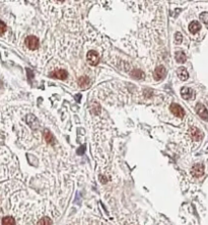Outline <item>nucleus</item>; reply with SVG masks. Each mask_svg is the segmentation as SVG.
Returning <instances> with one entry per match:
<instances>
[{
    "mask_svg": "<svg viewBox=\"0 0 208 225\" xmlns=\"http://www.w3.org/2000/svg\"><path fill=\"white\" fill-rule=\"evenodd\" d=\"M196 112H197L198 116L201 119H203L204 121H208V112L206 108L202 103H197V106H196Z\"/></svg>",
    "mask_w": 208,
    "mask_h": 225,
    "instance_id": "obj_5",
    "label": "nucleus"
},
{
    "mask_svg": "<svg viewBox=\"0 0 208 225\" xmlns=\"http://www.w3.org/2000/svg\"><path fill=\"white\" fill-rule=\"evenodd\" d=\"M52 224H53V221L49 217H43L41 220H39V222H38V225H52Z\"/></svg>",
    "mask_w": 208,
    "mask_h": 225,
    "instance_id": "obj_15",
    "label": "nucleus"
},
{
    "mask_svg": "<svg viewBox=\"0 0 208 225\" xmlns=\"http://www.w3.org/2000/svg\"><path fill=\"white\" fill-rule=\"evenodd\" d=\"M167 75V70L163 66H158V67L155 68V70L154 71V77L155 80H161L166 77Z\"/></svg>",
    "mask_w": 208,
    "mask_h": 225,
    "instance_id": "obj_4",
    "label": "nucleus"
},
{
    "mask_svg": "<svg viewBox=\"0 0 208 225\" xmlns=\"http://www.w3.org/2000/svg\"><path fill=\"white\" fill-rule=\"evenodd\" d=\"M170 109L175 116H177L179 118H183L185 116V111L184 109L182 108L180 105H177V103H172L171 106H170Z\"/></svg>",
    "mask_w": 208,
    "mask_h": 225,
    "instance_id": "obj_3",
    "label": "nucleus"
},
{
    "mask_svg": "<svg viewBox=\"0 0 208 225\" xmlns=\"http://www.w3.org/2000/svg\"><path fill=\"white\" fill-rule=\"evenodd\" d=\"M88 83H89V80L87 79V77H85V76L80 77V78L78 79V84L80 86H82V87H84V86H87Z\"/></svg>",
    "mask_w": 208,
    "mask_h": 225,
    "instance_id": "obj_17",
    "label": "nucleus"
},
{
    "mask_svg": "<svg viewBox=\"0 0 208 225\" xmlns=\"http://www.w3.org/2000/svg\"><path fill=\"white\" fill-rule=\"evenodd\" d=\"M182 40H183V37H182L181 33H176L175 34V41L177 44H180V43L182 42Z\"/></svg>",
    "mask_w": 208,
    "mask_h": 225,
    "instance_id": "obj_19",
    "label": "nucleus"
},
{
    "mask_svg": "<svg viewBox=\"0 0 208 225\" xmlns=\"http://www.w3.org/2000/svg\"><path fill=\"white\" fill-rule=\"evenodd\" d=\"M200 28H201V24L198 21H192L189 24V31L191 34H196L197 31H199Z\"/></svg>",
    "mask_w": 208,
    "mask_h": 225,
    "instance_id": "obj_11",
    "label": "nucleus"
},
{
    "mask_svg": "<svg viewBox=\"0 0 208 225\" xmlns=\"http://www.w3.org/2000/svg\"><path fill=\"white\" fill-rule=\"evenodd\" d=\"M51 76L55 77V78H57V79L64 80V79L67 78L68 73H67V71L64 70V69H57V70H55L53 73H51Z\"/></svg>",
    "mask_w": 208,
    "mask_h": 225,
    "instance_id": "obj_8",
    "label": "nucleus"
},
{
    "mask_svg": "<svg viewBox=\"0 0 208 225\" xmlns=\"http://www.w3.org/2000/svg\"><path fill=\"white\" fill-rule=\"evenodd\" d=\"M189 134L194 141H200L202 138H203V134H202V132L199 129L195 128V127H191V128H190Z\"/></svg>",
    "mask_w": 208,
    "mask_h": 225,
    "instance_id": "obj_6",
    "label": "nucleus"
},
{
    "mask_svg": "<svg viewBox=\"0 0 208 225\" xmlns=\"http://www.w3.org/2000/svg\"><path fill=\"white\" fill-rule=\"evenodd\" d=\"M6 31V24L3 21H0V34H4V31Z\"/></svg>",
    "mask_w": 208,
    "mask_h": 225,
    "instance_id": "obj_20",
    "label": "nucleus"
},
{
    "mask_svg": "<svg viewBox=\"0 0 208 225\" xmlns=\"http://www.w3.org/2000/svg\"><path fill=\"white\" fill-rule=\"evenodd\" d=\"M131 76L135 77V78H137V79H142L144 77V73L141 70H133L131 73Z\"/></svg>",
    "mask_w": 208,
    "mask_h": 225,
    "instance_id": "obj_16",
    "label": "nucleus"
},
{
    "mask_svg": "<svg viewBox=\"0 0 208 225\" xmlns=\"http://www.w3.org/2000/svg\"><path fill=\"white\" fill-rule=\"evenodd\" d=\"M25 45H27L28 48L31 49V50H37L40 45L39 39L35 36H28L27 39H25Z\"/></svg>",
    "mask_w": 208,
    "mask_h": 225,
    "instance_id": "obj_1",
    "label": "nucleus"
},
{
    "mask_svg": "<svg viewBox=\"0 0 208 225\" xmlns=\"http://www.w3.org/2000/svg\"><path fill=\"white\" fill-rule=\"evenodd\" d=\"M2 225H15V221L11 216H6L2 219Z\"/></svg>",
    "mask_w": 208,
    "mask_h": 225,
    "instance_id": "obj_14",
    "label": "nucleus"
},
{
    "mask_svg": "<svg viewBox=\"0 0 208 225\" xmlns=\"http://www.w3.org/2000/svg\"><path fill=\"white\" fill-rule=\"evenodd\" d=\"M86 59H87V62L91 66H96L97 65V63L100 62L99 54H97L96 51H92V50L89 51L87 53V55H86Z\"/></svg>",
    "mask_w": 208,
    "mask_h": 225,
    "instance_id": "obj_2",
    "label": "nucleus"
},
{
    "mask_svg": "<svg viewBox=\"0 0 208 225\" xmlns=\"http://www.w3.org/2000/svg\"><path fill=\"white\" fill-rule=\"evenodd\" d=\"M176 61H177L178 63H184L185 61H186V55H185L183 52H177L176 53Z\"/></svg>",
    "mask_w": 208,
    "mask_h": 225,
    "instance_id": "obj_13",
    "label": "nucleus"
},
{
    "mask_svg": "<svg viewBox=\"0 0 208 225\" xmlns=\"http://www.w3.org/2000/svg\"><path fill=\"white\" fill-rule=\"evenodd\" d=\"M44 137H45V140L47 141V143L49 144H54L55 143V139L53 137V135L49 130H45L44 131Z\"/></svg>",
    "mask_w": 208,
    "mask_h": 225,
    "instance_id": "obj_12",
    "label": "nucleus"
},
{
    "mask_svg": "<svg viewBox=\"0 0 208 225\" xmlns=\"http://www.w3.org/2000/svg\"><path fill=\"white\" fill-rule=\"evenodd\" d=\"M191 174H192L193 177H196V178H199V177H201V175H203V174H204L203 165L200 163L195 164L191 169Z\"/></svg>",
    "mask_w": 208,
    "mask_h": 225,
    "instance_id": "obj_7",
    "label": "nucleus"
},
{
    "mask_svg": "<svg viewBox=\"0 0 208 225\" xmlns=\"http://www.w3.org/2000/svg\"><path fill=\"white\" fill-rule=\"evenodd\" d=\"M200 19L201 21H203L204 24H208V12H203L200 14Z\"/></svg>",
    "mask_w": 208,
    "mask_h": 225,
    "instance_id": "obj_18",
    "label": "nucleus"
},
{
    "mask_svg": "<svg viewBox=\"0 0 208 225\" xmlns=\"http://www.w3.org/2000/svg\"><path fill=\"white\" fill-rule=\"evenodd\" d=\"M177 74H178L179 78H180L181 80H183V81H185V80H187V79H188V77H189V73H188V71H187L184 67L178 68Z\"/></svg>",
    "mask_w": 208,
    "mask_h": 225,
    "instance_id": "obj_10",
    "label": "nucleus"
},
{
    "mask_svg": "<svg viewBox=\"0 0 208 225\" xmlns=\"http://www.w3.org/2000/svg\"><path fill=\"white\" fill-rule=\"evenodd\" d=\"M181 96L184 99H191L194 97V91L190 87H183L181 89Z\"/></svg>",
    "mask_w": 208,
    "mask_h": 225,
    "instance_id": "obj_9",
    "label": "nucleus"
}]
</instances>
